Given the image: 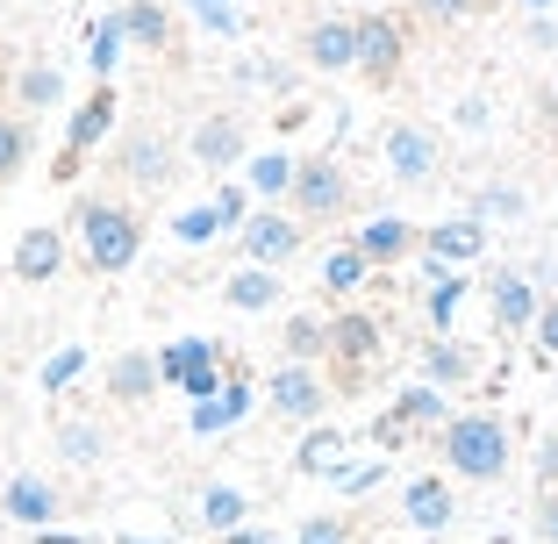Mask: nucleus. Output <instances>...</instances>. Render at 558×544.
Returning <instances> with one entry per match:
<instances>
[{
    "instance_id": "ea45409f",
    "label": "nucleus",
    "mask_w": 558,
    "mask_h": 544,
    "mask_svg": "<svg viewBox=\"0 0 558 544\" xmlns=\"http://www.w3.org/2000/svg\"><path fill=\"white\" fill-rule=\"evenodd\" d=\"M294 537H301V544H344V537H351V523H344V516H308Z\"/></svg>"
},
{
    "instance_id": "9b49d317",
    "label": "nucleus",
    "mask_w": 558,
    "mask_h": 544,
    "mask_svg": "<svg viewBox=\"0 0 558 544\" xmlns=\"http://www.w3.org/2000/svg\"><path fill=\"white\" fill-rule=\"evenodd\" d=\"M244 122L236 116H208V122H194V136H186V158L194 166H208V172H230V166H244Z\"/></svg>"
},
{
    "instance_id": "c03bdc74",
    "label": "nucleus",
    "mask_w": 558,
    "mask_h": 544,
    "mask_svg": "<svg viewBox=\"0 0 558 544\" xmlns=\"http://www.w3.org/2000/svg\"><path fill=\"white\" fill-rule=\"evenodd\" d=\"M537 537H544V544H558V495H551V501H537Z\"/></svg>"
},
{
    "instance_id": "37998d69",
    "label": "nucleus",
    "mask_w": 558,
    "mask_h": 544,
    "mask_svg": "<svg viewBox=\"0 0 558 544\" xmlns=\"http://www.w3.org/2000/svg\"><path fill=\"white\" fill-rule=\"evenodd\" d=\"M537 344L558 359V301H544V309H537Z\"/></svg>"
},
{
    "instance_id": "412c9836",
    "label": "nucleus",
    "mask_w": 558,
    "mask_h": 544,
    "mask_svg": "<svg viewBox=\"0 0 558 544\" xmlns=\"http://www.w3.org/2000/svg\"><path fill=\"white\" fill-rule=\"evenodd\" d=\"M329 359L337 365H351V373H365V365L379 359V323L373 315H337V323H329Z\"/></svg>"
},
{
    "instance_id": "aec40b11",
    "label": "nucleus",
    "mask_w": 558,
    "mask_h": 544,
    "mask_svg": "<svg viewBox=\"0 0 558 544\" xmlns=\"http://www.w3.org/2000/svg\"><path fill=\"white\" fill-rule=\"evenodd\" d=\"M537 287H530V273H501L494 280V330L515 337V330H537Z\"/></svg>"
},
{
    "instance_id": "a211bd4d",
    "label": "nucleus",
    "mask_w": 558,
    "mask_h": 544,
    "mask_svg": "<svg viewBox=\"0 0 558 544\" xmlns=\"http://www.w3.org/2000/svg\"><path fill=\"white\" fill-rule=\"evenodd\" d=\"M401 516H409L415 530H429V537H437V530H451L459 501H451V487H444L437 473H423V480H409V487H401Z\"/></svg>"
},
{
    "instance_id": "5701e85b",
    "label": "nucleus",
    "mask_w": 558,
    "mask_h": 544,
    "mask_svg": "<svg viewBox=\"0 0 558 544\" xmlns=\"http://www.w3.org/2000/svg\"><path fill=\"white\" fill-rule=\"evenodd\" d=\"M344 451H351V437H344V430H323V423H315L308 437H301L294 466H301V473H315V480H329L337 466H344Z\"/></svg>"
},
{
    "instance_id": "3c124183",
    "label": "nucleus",
    "mask_w": 558,
    "mask_h": 544,
    "mask_svg": "<svg viewBox=\"0 0 558 544\" xmlns=\"http://www.w3.org/2000/svg\"><path fill=\"white\" fill-rule=\"evenodd\" d=\"M0 401H8V387H0Z\"/></svg>"
},
{
    "instance_id": "a19ab883",
    "label": "nucleus",
    "mask_w": 558,
    "mask_h": 544,
    "mask_svg": "<svg viewBox=\"0 0 558 544\" xmlns=\"http://www.w3.org/2000/svg\"><path fill=\"white\" fill-rule=\"evenodd\" d=\"M558 495V437H544L537 445V501Z\"/></svg>"
},
{
    "instance_id": "4be33fe9",
    "label": "nucleus",
    "mask_w": 558,
    "mask_h": 544,
    "mask_svg": "<svg viewBox=\"0 0 558 544\" xmlns=\"http://www.w3.org/2000/svg\"><path fill=\"white\" fill-rule=\"evenodd\" d=\"M359 251H365V265H395V258H409V251H423V230L401 222V215H373L359 230Z\"/></svg>"
},
{
    "instance_id": "9d476101",
    "label": "nucleus",
    "mask_w": 558,
    "mask_h": 544,
    "mask_svg": "<svg viewBox=\"0 0 558 544\" xmlns=\"http://www.w3.org/2000/svg\"><path fill=\"white\" fill-rule=\"evenodd\" d=\"M58 509H65V495H58L44 473H15L8 487H0V516H8V523L50 530V523H58Z\"/></svg>"
},
{
    "instance_id": "a18cd8bd",
    "label": "nucleus",
    "mask_w": 558,
    "mask_h": 544,
    "mask_svg": "<svg viewBox=\"0 0 558 544\" xmlns=\"http://www.w3.org/2000/svg\"><path fill=\"white\" fill-rule=\"evenodd\" d=\"M415 8H423V15H473L480 0H415Z\"/></svg>"
},
{
    "instance_id": "dca6fc26",
    "label": "nucleus",
    "mask_w": 558,
    "mask_h": 544,
    "mask_svg": "<svg viewBox=\"0 0 558 544\" xmlns=\"http://www.w3.org/2000/svg\"><path fill=\"white\" fill-rule=\"evenodd\" d=\"M158 387H165V379H158V351H122V359H108V401L144 409Z\"/></svg>"
},
{
    "instance_id": "bb28decb",
    "label": "nucleus",
    "mask_w": 558,
    "mask_h": 544,
    "mask_svg": "<svg viewBox=\"0 0 558 544\" xmlns=\"http://www.w3.org/2000/svg\"><path fill=\"white\" fill-rule=\"evenodd\" d=\"M279 344H287V365H315L329 351V323H315V315H287Z\"/></svg>"
},
{
    "instance_id": "72a5a7b5",
    "label": "nucleus",
    "mask_w": 558,
    "mask_h": 544,
    "mask_svg": "<svg viewBox=\"0 0 558 544\" xmlns=\"http://www.w3.org/2000/svg\"><path fill=\"white\" fill-rule=\"evenodd\" d=\"M122 50H130V36H122V15H108L94 29V44H86V58H94V72H100V86L116 80V65H122Z\"/></svg>"
},
{
    "instance_id": "473e14b6",
    "label": "nucleus",
    "mask_w": 558,
    "mask_h": 544,
    "mask_svg": "<svg viewBox=\"0 0 558 544\" xmlns=\"http://www.w3.org/2000/svg\"><path fill=\"white\" fill-rule=\"evenodd\" d=\"M29 150H36L29 122H15V116H0V186H8V180H22V166H29Z\"/></svg>"
},
{
    "instance_id": "f257e3e1",
    "label": "nucleus",
    "mask_w": 558,
    "mask_h": 544,
    "mask_svg": "<svg viewBox=\"0 0 558 544\" xmlns=\"http://www.w3.org/2000/svg\"><path fill=\"white\" fill-rule=\"evenodd\" d=\"M72 222H80V244H86V265H94V273H130L136 251H144V222H136L122 201H80Z\"/></svg>"
},
{
    "instance_id": "f8f14e48",
    "label": "nucleus",
    "mask_w": 558,
    "mask_h": 544,
    "mask_svg": "<svg viewBox=\"0 0 558 544\" xmlns=\"http://www.w3.org/2000/svg\"><path fill=\"white\" fill-rule=\"evenodd\" d=\"M236 237H244V258L265 265V273H272V265H287L301 251V222H294V215H279V208L272 215H251Z\"/></svg>"
},
{
    "instance_id": "7ed1b4c3",
    "label": "nucleus",
    "mask_w": 558,
    "mask_h": 544,
    "mask_svg": "<svg viewBox=\"0 0 558 544\" xmlns=\"http://www.w3.org/2000/svg\"><path fill=\"white\" fill-rule=\"evenodd\" d=\"M158 379L180 387L186 401H215L222 395V351H215L208 337H172V344L158 351Z\"/></svg>"
},
{
    "instance_id": "49530a36",
    "label": "nucleus",
    "mask_w": 558,
    "mask_h": 544,
    "mask_svg": "<svg viewBox=\"0 0 558 544\" xmlns=\"http://www.w3.org/2000/svg\"><path fill=\"white\" fill-rule=\"evenodd\" d=\"M222 544H279V537H272V530H258V523H244V530H230Z\"/></svg>"
},
{
    "instance_id": "f3484780",
    "label": "nucleus",
    "mask_w": 558,
    "mask_h": 544,
    "mask_svg": "<svg viewBox=\"0 0 558 544\" xmlns=\"http://www.w3.org/2000/svg\"><path fill=\"white\" fill-rule=\"evenodd\" d=\"M423 251L437 265H473L480 251H487V222H480V215H451V222L423 230Z\"/></svg>"
},
{
    "instance_id": "4468645a",
    "label": "nucleus",
    "mask_w": 558,
    "mask_h": 544,
    "mask_svg": "<svg viewBox=\"0 0 558 544\" xmlns=\"http://www.w3.org/2000/svg\"><path fill=\"white\" fill-rule=\"evenodd\" d=\"M359 72L373 86H387L401 72V29L387 15H359Z\"/></svg>"
},
{
    "instance_id": "a878e982",
    "label": "nucleus",
    "mask_w": 558,
    "mask_h": 544,
    "mask_svg": "<svg viewBox=\"0 0 558 544\" xmlns=\"http://www.w3.org/2000/svg\"><path fill=\"white\" fill-rule=\"evenodd\" d=\"M116 15H122V36H130V44H150V50L172 44V22H165L158 0H130V8H116Z\"/></svg>"
},
{
    "instance_id": "8fccbe9b",
    "label": "nucleus",
    "mask_w": 558,
    "mask_h": 544,
    "mask_svg": "<svg viewBox=\"0 0 558 544\" xmlns=\"http://www.w3.org/2000/svg\"><path fill=\"white\" fill-rule=\"evenodd\" d=\"M523 8H530V15H544V8H551V0H523Z\"/></svg>"
},
{
    "instance_id": "6ab92c4d",
    "label": "nucleus",
    "mask_w": 558,
    "mask_h": 544,
    "mask_svg": "<svg viewBox=\"0 0 558 544\" xmlns=\"http://www.w3.org/2000/svg\"><path fill=\"white\" fill-rule=\"evenodd\" d=\"M473 373H480V359H473V344H459V337H429L423 344V387H473Z\"/></svg>"
},
{
    "instance_id": "1a4fd4ad",
    "label": "nucleus",
    "mask_w": 558,
    "mask_h": 544,
    "mask_svg": "<svg viewBox=\"0 0 558 544\" xmlns=\"http://www.w3.org/2000/svg\"><path fill=\"white\" fill-rule=\"evenodd\" d=\"M387 172H395L401 186H429L437 180V136H429L423 122H395V130H387Z\"/></svg>"
},
{
    "instance_id": "c9c22d12",
    "label": "nucleus",
    "mask_w": 558,
    "mask_h": 544,
    "mask_svg": "<svg viewBox=\"0 0 558 544\" xmlns=\"http://www.w3.org/2000/svg\"><path fill=\"white\" fill-rule=\"evenodd\" d=\"M172 237H180V244H208V237H222V215H215V201L180 208V215H172Z\"/></svg>"
},
{
    "instance_id": "6e6552de",
    "label": "nucleus",
    "mask_w": 558,
    "mask_h": 544,
    "mask_svg": "<svg viewBox=\"0 0 558 544\" xmlns=\"http://www.w3.org/2000/svg\"><path fill=\"white\" fill-rule=\"evenodd\" d=\"M423 423H451V401H444L437 387H401V395H395V409L379 415V430H373V437H379L387 451H401V437H409V430H423Z\"/></svg>"
},
{
    "instance_id": "f03ea898",
    "label": "nucleus",
    "mask_w": 558,
    "mask_h": 544,
    "mask_svg": "<svg viewBox=\"0 0 558 544\" xmlns=\"http://www.w3.org/2000/svg\"><path fill=\"white\" fill-rule=\"evenodd\" d=\"M437 445H444V459H451L459 480H480V487H487V480L509 473V423H501V415H451Z\"/></svg>"
},
{
    "instance_id": "4c0bfd02",
    "label": "nucleus",
    "mask_w": 558,
    "mask_h": 544,
    "mask_svg": "<svg viewBox=\"0 0 558 544\" xmlns=\"http://www.w3.org/2000/svg\"><path fill=\"white\" fill-rule=\"evenodd\" d=\"M80 373H86V351H80V344L50 351V359H44V395H65V387H72Z\"/></svg>"
},
{
    "instance_id": "e433bc0d",
    "label": "nucleus",
    "mask_w": 558,
    "mask_h": 544,
    "mask_svg": "<svg viewBox=\"0 0 558 544\" xmlns=\"http://www.w3.org/2000/svg\"><path fill=\"white\" fill-rule=\"evenodd\" d=\"M379 480H387V466H379V459H365V466H337V473H329V487H337L344 501H359V495H373Z\"/></svg>"
},
{
    "instance_id": "7c9ffc66",
    "label": "nucleus",
    "mask_w": 558,
    "mask_h": 544,
    "mask_svg": "<svg viewBox=\"0 0 558 544\" xmlns=\"http://www.w3.org/2000/svg\"><path fill=\"white\" fill-rule=\"evenodd\" d=\"M365 273H373V265H365V251H359V244H337V251L323 258V287H329V294H359Z\"/></svg>"
},
{
    "instance_id": "09e8293b",
    "label": "nucleus",
    "mask_w": 558,
    "mask_h": 544,
    "mask_svg": "<svg viewBox=\"0 0 558 544\" xmlns=\"http://www.w3.org/2000/svg\"><path fill=\"white\" fill-rule=\"evenodd\" d=\"M108 544H172V537H108Z\"/></svg>"
},
{
    "instance_id": "58836bf2",
    "label": "nucleus",
    "mask_w": 558,
    "mask_h": 544,
    "mask_svg": "<svg viewBox=\"0 0 558 544\" xmlns=\"http://www.w3.org/2000/svg\"><path fill=\"white\" fill-rule=\"evenodd\" d=\"M215 215H222V230H244L251 222V186H222V194H215Z\"/></svg>"
},
{
    "instance_id": "20e7f679",
    "label": "nucleus",
    "mask_w": 558,
    "mask_h": 544,
    "mask_svg": "<svg viewBox=\"0 0 558 544\" xmlns=\"http://www.w3.org/2000/svg\"><path fill=\"white\" fill-rule=\"evenodd\" d=\"M108 130H116V86H94V94L72 108V122H65V158H58V180H72V172L86 166V150H94Z\"/></svg>"
},
{
    "instance_id": "423d86ee",
    "label": "nucleus",
    "mask_w": 558,
    "mask_h": 544,
    "mask_svg": "<svg viewBox=\"0 0 558 544\" xmlns=\"http://www.w3.org/2000/svg\"><path fill=\"white\" fill-rule=\"evenodd\" d=\"M265 401H272L287 423H315V415L329 409V387H323L315 365H279V373L265 379Z\"/></svg>"
},
{
    "instance_id": "f704fd0d",
    "label": "nucleus",
    "mask_w": 558,
    "mask_h": 544,
    "mask_svg": "<svg viewBox=\"0 0 558 544\" xmlns=\"http://www.w3.org/2000/svg\"><path fill=\"white\" fill-rule=\"evenodd\" d=\"M294 166H301V158H287V150L251 158V194H294Z\"/></svg>"
},
{
    "instance_id": "2eb2a0df",
    "label": "nucleus",
    "mask_w": 558,
    "mask_h": 544,
    "mask_svg": "<svg viewBox=\"0 0 558 544\" xmlns=\"http://www.w3.org/2000/svg\"><path fill=\"white\" fill-rule=\"evenodd\" d=\"M301 50H308L315 72H359V22H315L308 36H301Z\"/></svg>"
},
{
    "instance_id": "c756f323",
    "label": "nucleus",
    "mask_w": 558,
    "mask_h": 544,
    "mask_svg": "<svg viewBox=\"0 0 558 544\" xmlns=\"http://www.w3.org/2000/svg\"><path fill=\"white\" fill-rule=\"evenodd\" d=\"M429 330L437 337H451V323H459V309H465V273H444V280H429Z\"/></svg>"
},
{
    "instance_id": "0eeeda50",
    "label": "nucleus",
    "mask_w": 558,
    "mask_h": 544,
    "mask_svg": "<svg viewBox=\"0 0 558 544\" xmlns=\"http://www.w3.org/2000/svg\"><path fill=\"white\" fill-rule=\"evenodd\" d=\"M108 166H116L122 180H136V186H165L172 172H180V158H172V144H165L158 130H130L116 144V158H108Z\"/></svg>"
},
{
    "instance_id": "b1692460",
    "label": "nucleus",
    "mask_w": 558,
    "mask_h": 544,
    "mask_svg": "<svg viewBox=\"0 0 558 544\" xmlns=\"http://www.w3.org/2000/svg\"><path fill=\"white\" fill-rule=\"evenodd\" d=\"M244 516H251V501H244V487H201V523L215 530V537H230V530H244Z\"/></svg>"
},
{
    "instance_id": "cd10ccee",
    "label": "nucleus",
    "mask_w": 558,
    "mask_h": 544,
    "mask_svg": "<svg viewBox=\"0 0 558 544\" xmlns=\"http://www.w3.org/2000/svg\"><path fill=\"white\" fill-rule=\"evenodd\" d=\"M473 215H480V222H523L530 194H523V186H509V180H494V186H480V194H473Z\"/></svg>"
},
{
    "instance_id": "79ce46f5",
    "label": "nucleus",
    "mask_w": 558,
    "mask_h": 544,
    "mask_svg": "<svg viewBox=\"0 0 558 544\" xmlns=\"http://www.w3.org/2000/svg\"><path fill=\"white\" fill-rule=\"evenodd\" d=\"M194 8H201V22H208V29L236 36V8H230V0H194Z\"/></svg>"
},
{
    "instance_id": "39448f33",
    "label": "nucleus",
    "mask_w": 558,
    "mask_h": 544,
    "mask_svg": "<svg viewBox=\"0 0 558 544\" xmlns=\"http://www.w3.org/2000/svg\"><path fill=\"white\" fill-rule=\"evenodd\" d=\"M344 172H337V158H301L294 166V222H323V215H337L344 208Z\"/></svg>"
},
{
    "instance_id": "2f4dec72",
    "label": "nucleus",
    "mask_w": 558,
    "mask_h": 544,
    "mask_svg": "<svg viewBox=\"0 0 558 544\" xmlns=\"http://www.w3.org/2000/svg\"><path fill=\"white\" fill-rule=\"evenodd\" d=\"M100 451H108L100 423H58V459L65 466H100Z\"/></svg>"
},
{
    "instance_id": "ddd939ff",
    "label": "nucleus",
    "mask_w": 558,
    "mask_h": 544,
    "mask_svg": "<svg viewBox=\"0 0 558 544\" xmlns=\"http://www.w3.org/2000/svg\"><path fill=\"white\" fill-rule=\"evenodd\" d=\"M15 280L22 287H44V280H58V273H65V237L50 230V222H36V230H22L15 237Z\"/></svg>"
},
{
    "instance_id": "de8ad7c7",
    "label": "nucleus",
    "mask_w": 558,
    "mask_h": 544,
    "mask_svg": "<svg viewBox=\"0 0 558 544\" xmlns=\"http://www.w3.org/2000/svg\"><path fill=\"white\" fill-rule=\"evenodd\" d=\"M36 544H86V537H72V530H44Z\"/></svg>"
},
{
    "instance_id": "393cba45",
    "label": "nucleus",
    "mask_w": 558,
    "mask_h": 544,
    "mask_svg": "<svg viewBox=\"0 0 558 544\" xmlns=\"http://www.w3.org/2000/svg\"><path fill=\"white\" fill-rule=\"evenodd\" d=\"M222 301H230V309H244V315L272 309V301H279V273H265V265H244V273L222 287Z\"/></svg>"
},
{
    "instance_id": "c85d7f7f",
    "label": "nucleus",
    "mask_w": 558,
    "mask_h": 544,
    "mask_svg": "<svg viewBox=\"0 0 558 544\" xmlns=\"http://www.w3.org/2000/svg\"><path fill=\"white\" fill-rule=\"evenodd\" d=\"M15 100L22 108H58V100H65V72L58 65H22L15 72Z\"/></svg>"
}]
</instances>
